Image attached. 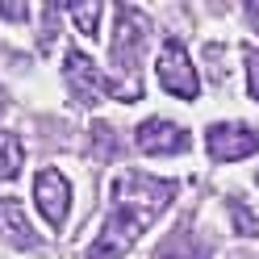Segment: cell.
<instances>
[{"label":"cell","mask_w":259,"mask_h":259,"mask_svg":"<svg viewBox=\"0 0 259 259\" xmlns=\"http://www.w3.org/2000/svg\"><path fill=\"white\" fill-rule=\"evenodd\" d=\"M230 222H234L238 238H259V218L251 213V205L242 197H230Z\"/></svg>","instance_id":"8fae6325"},{"label":"cell","mask_w":259,"mask_h":259,"mask_svg":"<svg viewBox=\"0 0 259 259\" xmlns=\"http://www.w3.org/2000/svg\"><path fill=\"white\" fill-rule=\"evenodd\" d=\"M25 163V147L13 130H0V180H13Z\"/></svg>","instance_id":"30bf717a"},{"label":"cell","mask_w":259,"mask_h":259,"mask_svg":"<svg viewBox=\"0 0 259 259\" xmlns=\"http://www.w3.org/2000/svg\"><path fill=\"white\" fill-rule=\"evenodd\" d=\"M176 201V180H155L147 171H121L113 180V213L101 226L88 259H121Z\"/></svg>","instance_id":"6da1fadb"},{"label":"cell","mask_w":259,"mask_h":259,"mask_svg":"<svg viewBox=\"0 0 259 259\" xmlns=\"http://www.w3.org/2000/svg\"><path fill=\"white\" fill-rule=\"evenodd\" d=\"M63 79H67V92L75 96L79 105H96V101L113 88L109 79L96 71V63H92L84 51H75V46L67 51V59H63Z\"/></svg>","instance_id":"277c9868"},{"label":"cell","mask_w":259,"mask_h":259,"mask_svg":"<svg viewBox=\"0 0 259 259\" xmlns=\"http://www.w3.org/2000/svg\"><path fill=\"white\" fill-rule=\"evenodd\" d=\"M159 259H209V242L192 238L184 226H180V230H176L163 247H159Z\"/></svg>","instance_id":"9c48e42d"},{"label":"cell","mask_w":259,"mask_h":259,"mask_svg":"<svg viewBox=\"0 0 259 259\" xmlns=\"http://www.w3.org/2000/svg\"><path fill=\"white\" fill-rule=\"evenodd\" d=\"M205 142L209 151H213V159H247L259 151V130L255 125H242V121H218L205 130Z\"/></svg>","instance_id":"8992f818"},{"label":"cell","mask_w":259,"mask_h":259,"mask_svg":"<svg viewBox=\"0 0 259 259\" xmlns=\"http://www.w3.org/2000/svg\"><path fill=\"white\" fill-rule=\"evenodd\" d=\"M247 21L255 25V34H259V5H247Z\"/></svg>","instance_id":"9a60e30c"},{"label":"cell","mask_w":259,"mask_h":259,"mask_svg":"<svg viewBox=\"0 0 259 259\" xmlns=\"http://www.w3.org/2000/svg\"><path fill=\"white\" fill-rule=\"evenodd\" d=\"M155 75H159V84H163V92L180 96V101H197L201 79H197L192 55L184 51V42H180V38H167V42H163V51H159V63H155Z\"/></svg>","instance_id":"3957f363"},{"label":"cell","mask_w":259,"mask_h":259,"mask_svg":"<svg viewBox=\"0 0 259 259\" xmlns=\"http://www.w3.org/2000/svg\"><path fill=\"white\" fill-rule=\"evenodd\" d=\"M34 201L42 209V218L51 222L55 230H63V222H67V213H71V184H67V176L55 171V167H42L38 180H34Z\"/></svg>","instance_id":"5b68a950"},{"label":"cell","mask_w":259,"mask_h":259,"mask_svg":"<svg viewBox=\"0 0 259 259\" xmlns=\"http://www.w3.org/2000/svg\"><path fill=\"white\" fill-rule=\"evenodd\" d=\"M0 17H9V21H25V17H29V9H21L17 0H9V5H0Z\"/></svg>","instance_id":"5bb4252c"},{"label":"cell","mask_w":259,"mask_h":259,"mask_svg":"<svg viewBox=\"0 0 259 259\" xmlns=\"http://www.w3.org/2000/svg\"><path fill=\"white\" fill-rule=\"evenodd\" d=\"M151 42V21L142 9H117V29H113V75H130V84H138L134 71L142 63V51Z\"/></svg>","instance_id":"7a4b0ae2"},{"label":"cell","mask_w":259,"mask_h":259,"mask_svg":"<svg viewBox=\"0 0 259 259\" xmlns=\"http://www.w3.org/2000/svg\"><path fill=\"white\" fill-rule=\"evenodd\" d=\"M188 130L176 125V121H163V117H151L134 130V147L147 151V155H184L188 151Z\"/></svg>","instance_id":"52a82bcc"},{"label":"cell","mask_w":259,"mask_h":259,"mask_svg":"<svg viewBox=\"0 0 259 259\" xmlns=\"http://www.w3.org/2000/svg\"><path fill=\"white\" fill-rule=\"evenodd\" d=\"M242 63H247V84H251V96L259 101V51H255V46H247V51H242Z\"/></svg>","instance_id":"4fadbf2b"},{"label":"cell","mask_w":259,"mask_h":259,"mask_svg":"<svg viewBox=\"0 0 259 259\" xmlns=\"http://www.w3.org/2000/svg\"><path fill=\"white\" fill-rule=\"evenodd\" d=\"M255 180H259V176H255Z\"/></svg>","instance_id":"2e32d148"},{"label":"cell","mask_w":259,"mask_h":259,"mask_svg":"<svg viewBox=\"0 0 259 259\" xmlns=\"http://www.w3.org/2000/svg\"><path fill=\"white\" fill-rule=\"evenodd\" d=\"M67 13H71V21L79 25V34L96 38V29H101V5H71Z\"/></svg>","instance_id":"7c38bea8"},{"label":"cell","mask_w":259,"mask_h":259,"mask_svg":"<svg viewBox=\"0 0 259 259\" xmlns=\"http://www.w3.org/2000/svg\"><path fill=\"white\" fill-rule=\"evenodd\" d=\"M0 238H5L9 247H17V251H34L38 247V230L29 226L25 209L13 201V197L0 201Z\"/></svg>","instance_id":"ba28073f"}]
</instances>
